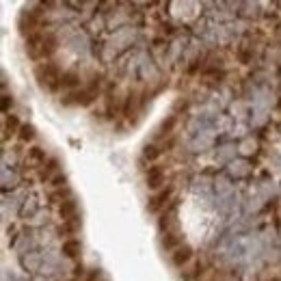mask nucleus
Segmentation results:
<instances>
[{"label": "nucleus", "mask_w": 281, "mask_h": 281, "mask_svg": "<svg viewBox=\"0 0 281 281\" xmlns=\"http://www.w3.org/2000/svg\"><path fill=\"white\" fill-rule=\"evenodd\" d=\"M61 76L63 74L59 71V67L50 61L39 63V65L35 67V80H37V85L43 89V91H57L59 83H61Z\"/></svg>", "instance_id": "f257e3e1"}, {"label": "nucleus", "mask_w": 281, "mask_h": 281, "mask_svg": "<svg viewBox=\"0 0 281 281\" xmlns=\"http://www.w3.org/2000/svg\"><path fill=\"white\" fill-rule=\"evenodd\" d=\"M41 20H43V11H37L35 7L24 9V11L20 13V17H17V29H20V33L29 39V37H33V35L39 33Z\"/></svg>", "instance_id": "f03ea898"}, {"label": "nucleus", "mask_w": 281, "mask_h": 281, "mask_svg": "<svg viewBox=\"0 0 281 281\" xmlns=\"http://www.w3.org/2000/svg\"><path fill=\"white\" fill-rule=\"evenodd\" d=\"M171 201H173V186H165L162 190H156V193L147 199V210L151 214H158L160 210H165Z\"/></svg>", "instance_id": "7ed1b4c3"}, {"label": "nucleus", "mask_w": 281, "mask_h": 281, "mask_svg": "<svg viewBox=\"0 0 281 281\" xmlns=\"http://www.w3.org/2000/svg\"><path fill=\"white\" fill-rule=\"evenodd\" d=\"M167 184V169L162 165H151L147 171H145V186L149 190H162Z\"/></svg>", "instance_id": "20e7f679"}, {"label": "nucleus", "mask_w": 281, "mask_h": 281, "mask_svg": "<svg viewBox=\"0 0 281 281\" xmlns=\"http://www.w3.org/2000/svg\"><path fill=\"white\" fill-rule=\"evenodd\" d=\"M43 264H46V256L39 251H26L20 256V266L26 270V273H37V270L43 268Z\"/></svg>", "instance_id": "39448f33"}, {"label": "nucleus", "mask_w": 281, "mask_h": 281, "mask_svg": "<svg viewBox=\"0 0 281 281\" xmlns=\"http://www.w3.org/2000/svg\"><path fill=\"white\" fill-rule=\"evenodd\" d=\"M43 43H46V33L33 35V37L26 39V54H29L33 61L46 59V57H43Z\"/></svg>", "instance_id": "423d86ee"}, {"label": "nucleus", "mask_w": 281, "mask_h": 281, "mask_svg": "<svg viewBox=\"0 0 281 281\" xmlns=\"http://www.w3.org/2000/svg\"><path fill=\"white\" fill-rule=\"evenodd\" d=\"M193 256H195V251H193V247L190 244H182V247H177L175 251H171V256H169V260H171V264H173L175 268H184L190 260H193Z\"/></svg>", "instance_id": "0eeeda50"}, {"label": "nucleus", "mask_w": 281, "mask_h": 281, "mask_svg": "<svg viewBox=\"0 0 281 281\" xmlns=\"http://www.w3.org/2000/svg\"><path fill=\"white\" fill-rule=\"evenodd\" d=\"M160 244H162V249L171 253V251H175L177 247H182L184 244V236L177 227H171V229H167L165 234H162Z\"/></svg>", "instance_id": "6e6552de"}, {"label": "nucleus", "mask_w": 281, "mask_h": 281, "mask_svg": "<svg viewBox=\"0 0 281 281\" xmlns=\"http://www.w3.org/2000/svg\"><path fill=\"white\" fill-rule=\"evenodd\" d=\"M83 253V242L78 238H65L61 244V256L65 260H78Z\"/></svg>", "instance_id": "1a4fd4ad"}, {"label": "nucleus", "mask_w": 281, "mask_h": 281, "mask_svg": "<svg viewBox=\"0 0 281 281\" xmlns=\"http://www.w3.org/2000/svg\"><path fill=\"white\" fill-rule=\"evenodd\" d=\"M80 87V74L74 69L63 71L61 83H59V91H67V93H76V89Z\"/></svg>", "instance_id": "9d476101"}, {"label": "nucleus", "mask_w": 281, "mask_h": 281, "mask_svg": "<svg viewBox=\"0 0 281 281\" xmlns=\"http://www.w3.org/2000/svg\"><path fill=\"white\" fill-rule=\"evenodd\" d=\"M227 173L232 180H244L251 175V165L247 160H232L227 165Z\"/></svg>", "instance_id": "9b49d317"}, {"label": "nucleus", "mask_w": 281, "mask_h": 281, "mask_svg": "<svg viewBox=\"0 0 281 281\" xmlns=\"http://www.w3.org/2000/svg\"><path fill=\"white\" fill-rule=\"evenodd\" d=\"M20 128H22V123L20 119H17V115H7L5 117V123H3V143H7L11 137H17L20 134Z\"/></svg>", "instance_id": "f8f14e48"}, {"label": "nucleus", "mask_w": 281, "mask_h": 281, "mask_svg": "<svg viewBox=\"0 0 281 281\" xmlns=\"http://www.w3.org/2000/svg\"><path fill=\"white\" fill-rule=\"evenodd\" d=\"M61 173H63L61 162H59L57 158H52V160H48L46 165L39 169V180H41V182H48V184H50L52 180L57 177V175H61Z\"/></svg>", "instance_id": "ddd939ff"}, {"label": "nucleus", "mask_w": 281, "mask_h": 281, "mask_svg": "<svg viewBox=\"0 0 281 281\" xmlns=\"http://www.w3.org/2000/svg\"><path fill=\"white\" fill-rule=\"evenodd\" d=\"M48 162V154L43 147H31L26 151V165L33 167V169H41L43 165Z\"/></svg>", "instance_id": "4468645a"}, {"label": "nucleus", "mask_w": 281, "mask_h": 281, "mask_svg": "<svg viewBox=\"0 0 281 281\" xmlns=\"http://www.w3.org/2000/svg\"><path fill=\"white\" fill-rule=\"evenodd\" d=\"M0 182H3V193L7 195L9 190H13L17 184H20V173L13 169H9L7 165L3 167V175H0Z\"/></svg>", "instance_id": "2eb2a0df"}, {"label": "nucleus", "mask_w": 281, "mask_h": 281, "mask_svg": "<svg viewBox=\"0 0 281 281\" xmlns=\"http://www.w3.org/2000/svg\"><path fill=\"white\" fill-rule=\"evenodd\" d=\"M37 210H39V201H37V197H26L24 201H22V206H20V210H17V214L22 216V219H33L35 214H37Z\"/></svg>", "instance_id": "dca6fc26"}, {"label": "nucleus", "mask_w": 281, "mask_h": 281, "mask_svg": "<svg viewBox=\"0 0 281 281\" xmlns=\"http://www.w3.org/2000/svg\"><path fill=\"white\" fill-rule=\"evenodd\" d=\"M59 216H61L63 223L78 219V203H76V199H69V201L61 203V206H59Z\"/></svg>", "instance_id": "f3484780"}, {"label": "nucleus", "mask_w": 281, "mask_h": 281, "mask_svg": "<svg viewBox=\"0 0 281 281\" xmlns=\"http://www.w3.org/2000/svg\"><path fill=\"white\" fill-rule=\"evenodd\" d=\"M175 123H177V115H169L167 119H162L160 125L156 128V137H158V139L171 137V134H173V130H175Z\"/></svg>", "instance_id": "a211bd4d"}, {"label": "nucleus", "mask_w": 281, "mask_h": 281, "mask_svg": "<svg viewBox=\"0 0 281 281\" xmlns=\"http://www.w3.org/2000/svg\"><path fill=\"white\" fill-rule=\"evenodd\" d=\"M48 199H50V203L61 206V203L69 201V199H74V193H71V188H69V186H63V188L52 190V193L48 195Z\"/></svg>", "instance_id": "6ab92c4d"}, {"label": "nucleus", "mask_w": 281, "mask_h": 281, "mask_svg": "<svg viewBox=\"0 0 281 281\" xmlns=\"http://www.w3.org/2000/svg\"><path fill=\"white\" fill-rule=\"evenodd\" d=\"M165 151L160 147V145H156V143H147L143 147V160H147V162H156L158 158H160V154Z\"/></svg>", "instance_id": "aec40b11"}, {"label": "nucleus", "mask_w": 281, "mask_h": 281, "mask_svg": "<svg viewBox=\"0 0 281 281\" xmlns=\"http://www.w3.org/2000/svg\"><path fill=\"white\" fill-rule=\"evenodd\" d=\"M35 137H37V130H35V125L33 123H22V128H20V134H17V139H20V143H31L35 141Z\"/></svg>", "instance_id": "412c9836"}, {"label": "nucleus", "mask_w": 281, "mask_h": 281, "mask_svg": "<svg viewBox=\"0 0 281 281\" xmlns=\"http://www.w3.org/2000/svg\"><path fill=\"white\" fill-rule=\"evenodd\" d=\"M69 48H71V52H78V54L87 52V37H85V35H80V33H76L74 37L69 39Z\"/></svg>", "instance_id": "4be33fe9"}, {"label": "nucleus", "mask_w": 281, "mask_h": 281, "mask_svg": "<svg viewBox=\"0 0 281 281\" xmlns=\"http://www.w3.org/2000/svg\"><path fill=\"white\" fill-rule=\"evenodd\" d=\"M78 229H80V219H74V221H65L57 232H59L61 236H69V238H74V234H76Z\"/></svg>", "instance_id": "5701e85b"}, {"label": "nucleus", "mask_w": 281, "mask_h": 281, "mask_svg": "<svg viewBox=\"0 0 281 281\" xmlns=\"http://www.w3.org/2000/svg\"><path fill=\"white\" fill-rule=\"evenodd\" d=\"M236 57H238L240 63H244V65H247V63H251V59H253V50L242 43V46L238 48V52H236Z\"/></svg>", "instance_id": "b1692460"}, {"label": "nucleus", "mask_w": 281, "mask_h": 281, "mask_svg": "<svg viewBox=\"0 0 281 281\" xmlns=\"http://www.w3.org/2000/svg\"><path fill=\"white\" fill-rule=\"evenodd\" d=\"M223 151H219V154H216V160H221V162H227V165H229V162H232V156H234V154L236 151H229V149H234V147H229V145H225V147H221Z\"/></svg>", "instance_id": "393cba45"}, {"label": "nucleus", "mask_w": 281, "mask_h": 281, "mask_svg": "<svg viewBox=\"0 0 281 281\" xmlns=\"http://www.w3.org/2000/svg\"><path fill=\"white\" fill-rule=\"evenodd\" d=\"M256 147H258V143L253 141V139H244V141L240 143V149H242L244 154H251V151H256Z\"/></svg>", "instance_id": "a878e982"}, {"label": "nucleus", "mask_w": 281, "mask_h": 281, "mask_svg": "<svg viewBox=\"0 0 281 281\" xmlns=\"http://www.w3.org/2000/svg\"><path fill=\"white\" fill-rule=\"evenodd\" d=\"M13 106V95H3V102H0V108H3V113H9V108Z\"/></svg>", "instance_id": "bb28decb"}, {"label": "nucleus", "mask_w": 281, "mask_h": 281, "mask_svg": "<svg viewBox=\"0 0 281 281\" xmlns=\"http://www.w3.org/2000/svg\"><path fill=\"white\" fill-rule=\"evenodd\" d=\"M99 279H102V270H99V268H91V270H89L87 281H99Z\"/></svg>", "instance_id": "cd10ccee"}, {"label": "nucleus", "mask_w": 281, "mask_h": 281, "mask_svg": "<svg viewBox=\"0 0 281 281\" xmlns=\"http://www.w3.org/2000/svg\"><path fill=\"white\" fill-rule=\"evenodd\" d=\"M29 281H52L50 277H46V275H33Z\"/></svg>", "instance_id": "c85d7f7f"}, {"label": "nucleus", "mask_w": 281, "mask_h": 281, "mask_svg": "<svg viewBox=\"0 0 281 281\" xmlns=\"http://www.w3.org/2000/svg\"><path fill=\"white\" fill-rule=\"evenodd\" d=\"M7 279H9V281H20L15 273H7Z\"/></svg>", "instance_id": "c756f323"}, {"label": "nucleus", "mask_w": 281, "mask_h": 281, "mask_svg": "<svg viewBox=\"0 0 281 281\" xmlns=\"http://www.w3.org/2000/svg\"><path fill=\"white\" fill-rule=\"evenodd\" d=\"M67 281H78V277H74V275H71V277H69Z\"/></svg>", "instance_id": "7c9ffc66"}]
</instances>
